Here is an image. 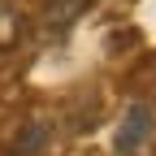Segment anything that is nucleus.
Instances as JSON below:
<instances>
[{
	"mask_svg": "<svg viewBox=\"0 0 156 156\" xmlns=\"http://www.w3.org/2000/svg\"><path fill=\"white\" fill-rule=\"evenodd\" d=\"M87 5L91 0H48L44 5V26L48 30H65V26H74L78 17H83Z\"/></svg>",
	"mask_w": 156,
	"mask_h": 156,
	"instance_id": "nucleus-2",
	"label": "nucleus"
},
{
	"mask_svg": "<svg viewBox=\"0 0 156 156\" xmlns=\"http://www.w3.org/2000/svg\"><path fill=\"white\" fill-rule=\"evenodd\" d=\"M48 143V126H39V122H26L22 130H17V139H13V156H39Z\"/></svg>",
	"mask_w": 156,
	"mask_h": 156,
	"instance_id": "nucleus-3",
	"label": "nucleus"
},
{
	"mask_svg": "<svg viewBox=\"0 0 156 156\" xmlns=\"http://www.w3.org/2000/svg\"><path fill=\"white\" fill-rule=\"evenodd\" d=\"M152 130H156V113L147 108V104H130L126 113H122V126H117V134H113V147H117V156H134L147 139H152Z\"/></svg>",
	"mask_w": 156,
	"mask_h": 156,
	"instance_id": "nucleus-1",
	"label": "nucleus"
},
{
	"mask_svg": "<svg viewBox=\"0 0 156 156\" xmlns=\"http://www.w3.org/2000/svg\"><path fill=\"white\" fill-rule=\"evenodd\" d=\"M17 35H22V17H17V9L9 5V0H0V52L13 48Z\"/></svg>",
	"mask_w": 156,
	"mask_h": 156,
	"instance_id": "nucleus-4",
	"label": "nucleus"
}]
</instances>
